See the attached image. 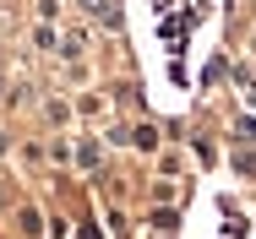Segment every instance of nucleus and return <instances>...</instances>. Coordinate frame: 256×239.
<instances>
[{
  "instance_id": "1",
  "label": "nucleus",
  "mask_w": 256,
  "mask_h": 239,
  "mask_svg": "<svg viewBox=\"0 0 256 239\" xmlns=\"http://www.w3.org/2000/svg\"><path fill=\"white\" fill-rule=\"evenodd\" d=\"M88 11L93 16H109V0H88Z\"/></svg>"
}]
</instances>
